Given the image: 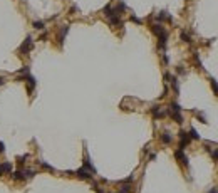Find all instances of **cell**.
<instances>
[{"label":"cell","instance_id":"obj_1","mask_svg":"<svg viewBox=\"0 0 218 193\" xmlns=\"http://www.w3.org/2000/svg\"><path fill=\"white\" fill-rule=\"evenodd\" d=\"M168 114H170L178 124L183 123V114H181V106L176 104V103H171L170 108H168Z\"/></svg>","mask_w":218,"mask_h":193},{"label":"cell","instance_id":"obj_20","mask_svg":"<svg viewBox=\"0 0 218 193\" xmlns=\"http://www.w3.org/2000/svg\"><path fill=\"white\" fill-rule=\"evenodd\" d=\"M27 158H29V155H24V156H18V158H17V163L24 166V165H25V160H27Z\"/></svg>","mask_w":218,"mask_h":193},{"label":"cell","instance_id":"obj_9","mask_svg":"<svg viewBox=\"0 0 218 193\" xmlns=\"http://www.w3.org/2000/svg\"><path fill=\"white\" fill-rule=\"evenodd\" d=\"M67 32H69V25H62V27L59 29L57 39H59V44H60V46L64 44V39H65V35H67Z\"/></svg>","mask_w":218,"mask_h":193},{"label":"cell","instance_id":"obj_15","mask_svg":"<svg viewBox=\"0 0 218 193\" xmlns=\"http://www.w3.org/2000/svg\"><path fill=\"white\" fill-rule=\"evenodd\" d=\"M188 135H190V138H191V140H200V135H198V131H196L195 128H191V129H190V133H188Z\"/></svg>","mask_w":218,"mask_h":193},{"label":"cell","instance_id":"obj_19","mask_svg":"<svg viewBox=\"0 0 218 193\" xmlns=\"http://www.w3.org/2000/svg\"><path fill=\"white\" fill-rule=\"evenodd\" d=\"M44 25H45V24L42 22V20H36V22H34V29L42 30V29H44Z\"/></svg>","mask_w":218,"mask_h":193},{"label":"cell","instance_id":"obj_21","mask_svg":"<svg viewBox=\"0 0 218 193\" xmlns=\"http://www.w3.org/2000/svg\"><path fill=\"white\" fill-rule=\"evenodd\" d=\"M212 153V158L215 160V163H218V148H215V151H210Z\"/></svg>","mask_w":218,"mask_h":193},{"label":"cell","instance_id":"obj_5","mask_svg":"<svg viewBox=\"0 0 218 193\" xmlns=\"http://www.w3.org/2000/svg\"><path fill=\"white\" fill-rule=\"evenodd\" d=\"M74 175H76L77 178H81V180H91V178H92V173H91L87 168H84V166L82 168H79V170H76Z\"/></svg>","mask_w":218,"mask_h":193},{"label":"cell","instance_id":"obj_14","mask_svg":"<svg viewBox=\"0 0 218 193\" xmlns=\"http://www.w3.org/2000/svg\"><path fill=\"white\" fill-rule=\"evenodd\" d=\"M158 20H159V22H163V20H170V22H171L173 19H171V15L166 10H163V12H159V14H158Z\"/></svg>","mask_w":218,"mask_h":193},{"label":"cell","instance_id":"obj_17","mask_svg":"<svg viewBox=\"0 0 218 193\" xmlns=\"http://www.w3.org/2000/svg\"><path fill=\"white\" fill-rule=\"evenodd\" d=\"M181 41H183V42H188V44L191 42V37H190V34H188V32L181 30Z\"/></svg>","mask_w":218,"mask_h":193},{"label":"cell","instance_id":"obj_13","mask_svg":"<svg viewBox=\"0 0 218 193\" xmlns=\"http://www.w3.org/2000/svg\"><path fill=\"white\" fill-rule=\"evenodd\" d=\"M168 82H170L171 84V88H173V91H175V93H180V86H178V79L176 77H173V76H170V79H168Z\"/></svg>","mask_w":218,"mask_h":193},{"label":"cell","instance_id":"obj_10","mask_svg":"<svg viewBox=\"0 0 218 193\" xmlns=\"http://www.w3.org/2000/svg\"><path fill=\"white\" fill-rule=\"evenodd\" d=\"M30 74V67L29 66H24L20 71H17V77H18V81H25V77Z\"/></svg>","mask_w":218,"mask_h":193},{"label":"cell","instance_id":"obj_2","mask_svg":"<svg viewBox=\"0 0 218 193\" xmlns=\"http://www.w3.org/2000/svg\"><path fill=\"white\" fill-rule=\"evenodd\" d=\"M32 49H34V41H32V37L29 35V37H27V39L24 41V44L18 47V52L22 54V56H27V54L32 51Z\"/></svg>","mask_w":218,"mask_h":193},{"label":"cell","instance_id":"obj_22","mask_svg":"<svg viewBox=\"0 0 218 193\" xmlns=\"http://www.w3.org/2000/svg\"><path fill=\"white\" fill-rule=\"evenodd\" d=\"M40 166L44 168V170H49V171H54V168L50 166V165H47V163H44V161H40Z\"/></svg>","mask_w":218,"mask_h":193},{"label":"cell","instance_id":"obj_4","mask_svg":"<svg viewBox=\"0 0 218 193\" xmlns=\"http://www.w3.org/2000/svg\"><path fill=\"white\" fill-rule=\"evenodd\" d=\"M190 141H191V138H190L188 133L186 131H180V150H185L190 145Z\"/></svg>","mask_w":218,"mask_h":193},{"label":"cell","instance_id":"obj_27","mask_svg":"<svg viewBox=\"0 0 218 193\" xmlns=\"http://www.w3.org/2000/svg\"><path fill=\"white\" fill-rule=\"evenodd\" d=\"M183 72H185V69H183L181 66H180V67H178V74H183Z\"/></svg>","mask_w":218,"mask_h":193},{"label":"cell","instance_id":"obj_23","mask_svg":"<svg viewBox=\"0 0 218 193\" xmlns=\"http://www.w3.org/2000/svg\"><path fill=\"white\" fill-rule=\"evenodd\" d=\"M131 20H133V22H136V24H141V20H139V19H138V17H134V15L131 17Z\"/></svg>","mask_w":218,"mask_h":193},{"label":"cell","instance_id":"obj_16","mask_svg":"<svg viewBox=\"0 0 218 193\" xmlns=\"http://www.w3.org/2000/svg\"><path fill=\"white\" fill-rule=\"evenodd\" d=\"M210 84H212V89L215 91V94L218 96V82H217V79H213V77H210Z\"/></svg>","mask_w":218,"mask_h":193},{"label":"cell","instance_id":"obj_25","mask_svg":"<svg viewBox=\"0 0 218 193\" xmlns=\"http://www.w3.org/2000/svg\"><path fill=\"white\" fill-rule=\"evenodd\" d=\"M4 84H5V77L0 76V86H4Z\"/></svg>","mask_w":218,"mask_h":193},{"label":"cell","instance_id":"obj_8","mask_svg":"<svg viewBox=\"0 0 218 193\" xmlns=\"http://www.w3.org/2000/svg\"><path fill=\"white\" fill-rule=\"evenodd\" d=\"M84 168H87L92 175H96V168L92 166V161H91V158H89V155H87V151L84 153V165H82Z\"/></svg>","mask_w":218,"mask_h":193},{"label":"cell","instance_id":"obj_26","mask_svg":"<svg viewBox=\"0 0 218 193\" xmlns=\"http://www.w3.org/2000/svg\"><path fill=\"white\" fill-rule=\"evenodd\" d=\"M208 193H218V188H217V187H213V190H210Z\"/></svg>","mask_w":218,"mask_h":193},{"label":"cell","instance_id":"obj_7","mask_svg":"<svg viewBox=\"0 0 218 193\" xmlns=\"http://www.w3.org/2000/svg\"><path fill=\"white\" fill-rule=\"evenodd\" d=\"M175 156H176V160L183 166H188V156L185 155V150H180V148H178L176 151H175Z\"/></svg>","mask_w":218,"mask_h":193},{"label":"cell","instance_id":"obj_3","mask_svg":"<svg viewBox=\"0 0 218 193\" xmlns=\"http://www.w3.org/2000/svg\"><path fill=\"white\" fill-rule=\"evenodd\" d=\"M25 82H27V93H29V96H32V94H34V89H36V86H37L36 77L32 76V74H29V76L25 77Z\"/></svg>","mask_w":218,"mask_h":193},{"label":"cell","instance_id":"obj_11","mask_svg":"<svg viewBox=\"0 0 218 193\" xmlns=\"http://www.w3.org/2000/svg\"><path fill=\"white\" fill-rule=\"evenodd\" d=\"M7 173H12V163L4 161V163H0V176L7 175Z\"/></svg>","mask_w":218,"mask_h":193},{"label":"cell","instance_id":"obj_24","mask_svg":"<svg viewBox=\"0 0 218 193\" xmlns=\"http://www.w3.org/2000/svg\"><path fill=\"white\" fill-rule=\"evenodd\" d=\"M4 151H5V145H4V143L0 141V153H4Z\"/></svg>","mask_w":218,"mask_h":193},{"label":"cell","instance_id":"obj_12","mask_svg":"<svg viewBox=\"0 0 218 193\" xmlns=\"http://www.w3.org/2000/svg\"><path fill=\"white\" fill-rule=\"evenodd\" d=\"M159 140H161V143H163V145H171V143H173V136H171L168 131H165L163 135L159 136Z\"/></svg>","mask_w":218,"mask_h":193},{"label":"cell","instance_id":"obj_18","mask_svg":"<svg viewBox=\"0 0 218 193\" xmlns=\"http://www.w3.org/2000/svg\"><path fill=\"white\" fill-rule=\"evenodd\" d=\"M195 113V114H196V118H198V119H200V121H201V123H203V124H206V123H208V121H206V118H205V114H203V113H198V111H193Z\"/></svg>","mask_w":218,"mask_h":193},{"label":"cell","instance_id":"obj_6","mask_svg":"<svg viewBox=\"0 0 218 193\" xmlns=\"http://www.w3.org/2000/svg\"><path fill=\"white\" fill-rule=\"evenodd\" d=\"M151 113H153V116L156 118V119H161V118L168 116V109L161 108V106H154L153 109H151Z\"/></svg>","mask_w":218,"mask_h":193}]
</instances>
